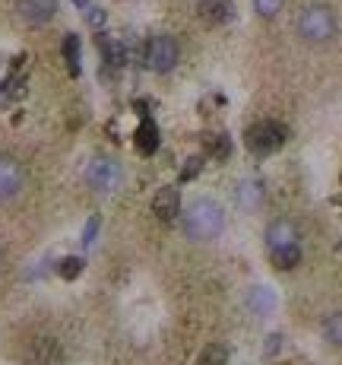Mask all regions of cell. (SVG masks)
I'll use <instances>...</instances> for the list:
<instances>
[{"instance_id":"cell-5","label":"cell","mask_w":342,"mask_h":365,"mask_svg":"<svg viewBox=\"0 0 342 365\" xmlns=\"http://www.w3.org/2000/svg\"><path fill=\"white\" fill-rule=\"evenodd\" d=\"M86 181H89V187H92V191H99V194L114 191V187L121 185V165L114 159H108V156L92 159L86 165Z\"/></svg>"},{"instance_id":"cell-15","label":"cell","mask_w":342,"mask_h":365,"mask_svg":"<svg viewBox=\"0 0 342 365\" xmlns=\"http://www.w3.org/2000/svg\"><path fill=\"white\" fill-rule=\"evenodd\" d=\"M64 60H67V70L70 77H79V36H67L64 38Z\"/></svg>"},{"instance_id":"cell-22","label":"cell","mask_w":342,"mask_h":365,"mask_svg":"<svg viewBox=\"0 0 342 365\" xmlns=\"http://www.w3.org/2000/svg\"><path fill=\"white\" fill-rule=\"evenodd\" d=\"M200 168H203V156H190V159H187V165L181 168V181L197 178V175H200Z\"/></svg>"},{"instance_id":"cell-18","label":"cell","mask_w":342,"mask_h":365,"mask_svg":"<svg viewBox=\"0 0 342 365\" xmlns=\"http://www.w3.org/2000/svg\"><path fill=\"white\" fill-rule=\"evenodd\" d=\"M206 150L213 153L216 159H228L231 143H228V137H225V134H206Z\"/></svg>"},{"instance_id":"cell-20","label":"cell","mask_w":342,"mask_h":365,"mask_svg":"<svg viewBox=\"0 0 342 365\" xmlns=\"http://www.w3.org/2000/svg\"><path fill=\"white\" fill-rule=\"evenodd\" d=\"M83 267H86L83 258H64L57 263V273L64 276V280H77V276L83 273Z\"/></svg>"},{"instance_id":"cell-24","label":"cell","mask_w":342,"mask_h":365,"mask_svg":"<svg viewBox=\"0 0 342 365\" xmlns=\"http://www.w3.org/2000/svg\"><path fill=\"white\" fill-rule=\"evenodd\" d=\"M99 226H101L99 216H89V222H86V229H83V245H92L95 235H99Z\"/></svg>"},{"instance_id":"cell-4","label":"cell","mask_w":342,"mask_h":365,"mask_svg":"<svg viewBox=\"0 0 342 365\" xmlns=\"http://www.w3.org/2000/svg\"><path fill=\"white\" fill-rule=\"evenodd\" d=\"M177 54H181V48L171 36H153L146 42V67L155 73H168L177 64Z\"/></svg>"},{"instance_id":"cell-21","label":"cell","mask_w":342,"mask_h":365,"mask_svg":"<svg viewBox=\"0 0 342 365\" xmlns=\"http://www.w3.org/2000/svg\"><path fill=\"white\" fill-rule=\"evenodd\" d=\"M254 10L260 16H276L282 10V0H254Z\"/></svg>"},{"instance_id":"cell-2","label":"cell","mask_w":342,"mask_h":365,"mask_svg":"<svg viewBox=\"0 0 342 365\" xmlns=\"http://www.w3.org/2000/svg\"><path fill=\"white\" fill-rule=\"evenodd\" d=\"M298 32L304 42H330L336 36V13L324 4H311L301 10Z\"/></svg>"},{"instance_id":"cell-13","label":"cell","mask_w":342,"mask_h":365,"mask_svg":"<svg viewBox=\"0 0 342 365\" xmlns=\"http://www.w3.org/2000/svg\"><path fill=\"white\" fill-rule=\"evenodd\" d=\"M260 200H263V185H260L257 178H248V181L238 185V204H241L244 209L260 207Z\"/></svg>"},{"instance_id":"cell-27","label":"cell","mask_w":342,"mask_h":365,"mask_svg":"<svg viewBox=\"0 0 342 365\" xmlns=\"http://www.w3.org/2000/svg\"><path fill=\"white\" fill-rule=\"evenodd\" d=\"M0 92H4V83H0Z\"/></svg>"},{"instance_id":"cell-6","label":"cell","mask_w":342,"mask_h":365,"mask_svg":"<svg viewBox=\"0 0 342 365\" xmlns=\"http://www.w3.org/2000/svg\"><path fill=\"white\" fill-rule=\"evenodd\" d=\"M16 13L23 23L45 26L48 19L57 13V0H16Z\"/></svg>"},{"instance_id":"cell-23","label":"cell","mask_w":342,"mask_h":365,"mask_svg":"<svg viewBox=\"0 0 342 365\" xmlns=\"http://www.w3.org/2000/svg\"><path fill=\"white\" fill-rule=\"evenodd\" d=\"M105 19H108V13L101 10V6H89V10H86V23L92 26V29H101V26H105Z\"/></svg>"},{"instance_id":"cell-3","label":"cell","mask_w":342,"mask_h":365,"mask_svg":"<svg viewBox=\"0 0 342 365\" xmlns=\"http://www.w3.org/2000/svg\"><path fill=\"white\" fill-rule=\"evenodd\" d=\"M285 137H289V131H285L279 121H260V124L248 127L244 143H248V150L257 153V156H270V153H276L279 146L285 143Z\"/></svg>"},{"instance_id":"cell-8","label":"cell","mask_w":342,"mask_h":365,"mask_svg":"<svg viewBox=\"0 0 342 365\" xmlns=\"http://www.w3.org/2000/svg\"><path fill=\"white\" fill-rule=\"evenodd\" d=\"M60 362H64V353H60L57 340H51V337H42V340H35L26 349V365H60Z\"/></svg>"},{"instance_id":"cell-9","label":"cell","mask_w":342,"mask_h":365,"mask_svg":"<svg viewBox=\"0 0 342 365\" xmlns=\"http://www.w3.org/2000/svg\"><path fill=\"white\" fill-rule=\"evenodd\" d=\"M19 187H23V168H19L13 159L0 156V200L16 197Z\"/></svg>"},{"instance_id":"cell-10","label":"cell","mask_w":342,"mask_h":365,"mask_svg":"<svg viewBox=\"0 0 342 365\" xmlns=\"http://www.w3.org/2000/svg\"><path fill=\"white\" fill-rule=\"evenodd\" d=\"M153 213L159 216L162 222H171V219L181 216V194H177V187H162V191L155 194Z\"/></svg>"},{"instance_id":"cell-11","label":"cell","mask_w":342,"mask_h":365,"mask_svg":"<svg viewBox=\"0 0 342 365\" xmlns=\"http://www.w3.org/2000/svg\"><path fill=\"white\" fill-rule=\"evenodd\" d=\"M200 16L209 26H225L235 16V4L231 0H200Z\"/></svg>"},{"instance_id":"cell-1","label":"cell","mask_w":342,"mask_h":365,"mask_svg":"<svg viewBox=\"0 0 342 365\" xmlns=\"http://www.w3.org/2000/svg\"><path fill=\"white\" fill-rule=\"evenodd\" d=\"M225 229V209L209 197H200L187 207L184 213V232L194 241H213Z\"/></svg>"},{"instance_id":"cell-12","label":"cell","mask_w":342,"mask_h":365,"mask_svg":"<svg viewBox=\"0 0 342 365\" xmlns=\"http://www.w3.org/2000/svg\"><path fill=\"white\" fill-rule=\"evenodd\" d=\"M136 150L143 153V156H153L155 150H159V127L153 124L149 118H143V124L136 127Z\"/></svg>"},{"instance_id":"cell-7","label":"cell","mask_w":342,"mask_h":365,"mask_svg":"<svg viewBox=\"0 0 342 365\" xmlns=\"http://www.w3.org/2000/svg\"><path fill=\"white\" fill-rule=\"evenodd\" d=\"M298 245V226L292 219H272L266 226V248L279 251V248H292Z\"/></svg>"},{"instance_id":"cell-19","label":"cell","mask_w":342,"mask_h":365,"mask_svg":"<svg viewBox=\"0 0 342 365\" xmlns=\"http://www.w3.org/2000/svg\"><path fill=\"white\" fill-rule=\"evenodd\" d=\"M225 362H228V347H222V343L206 347V353L200 356V365H225Z\"/></svg>"},{"instance_id":"cell-26","label":"cell","mask_w":342,"mask_h":365,"mask_svg":"<svg viewBox=\"0 0 342 365\" xmlns=\"http://www.w3.org/2000/svg\"><path fill=\"white\" fill-rule=\"evenodd\" d=\"M73 4H77L79 10H89V6H92V0H73Z\"/></svg>"},{"instance_id":"cell-16","label":"cell","mask_w":342,"mask_h":365,"mask_svg":"<svg viewBox=\"0 0 342 365\" xmlns=\"http://www.w3.org/2000/svg\"><path fill=\"white\" fill-rule=\"evenodd\" d=\"M272 254V263H276L279 270H292L295 263L301 261V248L292 245V248H279V251H270Z\"/></svg>"},{"instance_id":"cell-14","label":"cell","mask_w":342,"mask_h":365,"mask_svg":"<svg viewBox=\"0 0 342 365\" xmlns=\"http://www.w3.org/2000/svg\"><path fill=\"white\" fill-rule=\"evenodd\" d=\"M248 305L254 308L257 315H270L272 308H276V295H272L270 286H254L248 293Z\"/></svg>"},{"instance_id":"cell-17","label":"cell","mask_w":342,"mask_h":365,"mask_svg":"<svg viewBox=\"0 0 342 365\" xmlns=\"http://www.w3.org/2000/svg\"><path fill=\"white\" fill-rule=\"evenodd\" d=\"M324 337L333 343V347H342V312H333L324 321Z\"/></svg>"},{"instance_id":"cell-25","label":"cell","mask_w":342,"mask_h":365,"mask_svg":"<svg viewBox=\"0 0 342 365\" xmlns=\"http://www.w3.org/2000/svg\"><path fill=\"white\" fill-rule=\"evenodd\" d=\"M279 347H282V337H279V334H272V337H266V347H263V353H266V356H272Z\"/></svg>"}]
</instances>
